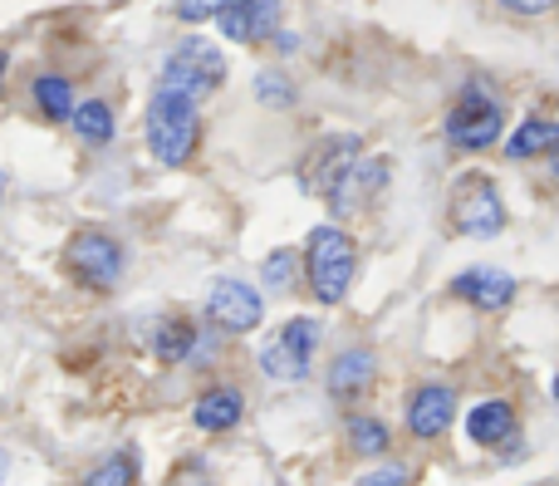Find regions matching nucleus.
I'll return each mask as SVG.
<instances>
[{
	"label": "nucleus",
	"mask_w": 559,
	"mask_h": 486,
	"mask_svg": "<svg viewBox=\"0 0 559 486\" xmlns=\"http://www.w3.org/2000/svg\"><path fill=\"white\" fill-rule=\"evenodd\" d=\"M202 143V118H197V98L157 88V98L147 104V147L163 157L167 167L187 163Z\"/></svg>",
	"instance_id": "obj_1"
},
{
	"label": "nucleus",
	"mask_w": 559,
	"mask_h": 486,
	"mask_svg": "<svg viewBox=\"0 0 559 486\" xmlns=\"http://www.w3.org/2000/svg\"><path fill=\"white\" fill-rule=\"evenodd\" d=\"M354 271H358V256H354V241L334 226H319L305 246V275H309V291H314L319 305H338L354 285Z\"/></svg>",
	"instance_id": "obj_2"
},
{
	"label": "nucleus",
	"mask_w": 559,
	"mask_h": 486,
	"mask_svg": "<svg viewBox=\"0 0 559 486\" xmlns=\"http://www.w3.org/2000/svg\"><path fill=\"white\" fill-rule=\"evenodd\" d=\"M222 79H226V59L216 55V45H206V39H182L163 64V88L187 94V98L216 94Z\"/></svg>",
	"instance_id": "obj_3"
},
{
	"label": "nucleus",
	"mask_w": 559,
	"mask_h": 486,
	"mask_svg": "<svg viewBox=\"0 0 559 486\" xmlns=\"http://www.w3.org/2000/svg\"><path fill=\"white\" fill-rule=\"evenodd\" d=\"M64 271L88 291H114L123 281V246L108 232H79L64 246Z\"/></svg>",
	"instance_id": "obj_4"
},
{
	"label": "nucleus",
	"mask_w": 559,
	"mask_h": 486,
	"mask_svg": "<svg viewBox=\"0 0 559 486\" xmlns=\"http://www.w3.org/2000/svg\"><path fill=\"white\" fill-rule=\"evenodd\" d=\"M452 226L466 236H496L506 226V206H501V192H496L491 177L481 173H466L456 177L452 187Z\"/></svg>",
	"instance_id": "obj_5"
},
{
	"label": "nucleus",
	"mask_w": 559,
	"mask_h": 486,
	"mask_svg": "<svg viewBox=\"0 0 559 486\" xmlns=\"http://www.w3.org/2000/svg\"><path fill=\"white\" fill-rule=\"evenodd\" d=\"M314 349H319V324L299 315V320L280 324V334L261 349V369L271 374V379L295 383V379H305V374H309V359H314Z\"/></svg>",
	"instance_id": "obj_6"
},
{
	"label": "nucleus",
	"mask_w": 559,
	"mask_h": 486,
	"mask_svg": "<svg viewBox=\"0 0 559 486\" xmlns=\"http://www.w3.org/2000/svg\"><path fill=\"white\" fill-rule=\"evenodd\" d=\"M501 104L486 94H476V88H466L462 98H456V108L447 114V138H452V147H462V153H481V147H491L496 138H501Z\"/></svg>",
	"instance_id": "obj_7"
},
{
	"label": "nucleus",
	"mask_w": 559,
	"mask_h": 486,
	"mask_svg": "<svg viewBox=\"0 0 559 486\" xmlns=\"http://www.w3.org/2000/svg\"><path fill=\"white\" fill-rule=\"evenodd\" d=\"M261 315H265L261 295L241 281H216L212 295H206V320L226 334H251L261 324Z\"/></svg>",
	"instance_id": "obj_8"
},
{
	"label": "nucleus",
	"mask_w": 559,
	"mask_h": 486,
	"mask_svg": "<svg viewBox=\"0 0 559 486\" xmlns=\"http://www.w3.org/2000/svg\"><path fill=\"white\" fill-rule=\"evenodd\" d=\"M456 418V393L447 383H423V389L407 399V432L423 442H437Z\"/></svg>",
	"instance_id": "obj_9"
},
{
	"label": "nucleus",
	"mask_w": 559,
	"mask_h": 486,
	"mask_svg": "<svg viewBox=\"0 0 559 486\" xmlns=\"http://www.w3.org/2000/svg\"><path fill=\"white\" fill-rule=\"evenodd\" d=\"M373 379H378L373 349L354 344V349H344V354L334 359V369H329V399L348 408V403H358L364 393H373Z\"/></svg>",
	"instance_id": "obj_10"
},
{
	"label": "nucleus",
	"mask_w": 559,
	"mask_h": 486,
	"mask_svg": "<svg viewBox=\"0 0 559 486\" xmlns=\"http://www.w3.org/2000/svg\"><path fill=\"white\" fill-rule=\"evenodd\" d=\"M466 432H472L476 448H515L521 442V418H515V408L506 399H486L472 408V418H466Z\"/></svg>",
	"instance_id": "obj_11"
},
{
	"label": "nucleus",
	"mask_w": 559,
	"mask_h": 486,
	"mask_svg": "<svg viewBox=\"0 0 559 486\" xmlns=\"http://www.w3.org/2000/svg\"><path fill=\"white\" fill-rule=\"evenodd\" d=\"M216 20H222V35H231V39H241V45H251V39L275 35L280 5H275V0H222Z\"/></svg>",
	"instance_id": "obj_12"
},
{
	"label": "nucleus",
	"mask_w": 559,
	"mask_h": 486,
	"mask_svg": "<svg viewBox=\"0 0 559 486\" xmlns=\"http://www.w3.org/2000/svg\"><path fill=\"white\" fill-rule=\"evenodd\" d=\"M452 295L466 305H476V310H506V305L515 300V281L506 271H491V265H476V271L456 275L452 281Z\"/></svg>",
	"instance_id": "obj_13"
},
{
	"label": "nucleus",
	"mask_w": 559,
	"mask_h": 486,
	"mask_svg": "<svg viewBox=\"0 0 559 486\" xmlns=\"http://www.w3.org/2000/svg\"><path fill=\"white\" fill-rule=\"evenodd\" d=\"M358 163V138H329V143H319V153L305 163V182L314 187L319 197H329L338 187V177L348 173V167Z\"/></svg>",
	"instance_id": "obj_14"
},
{
	"label": "nucleus",
	"mask_w": 559,
	"mask_h": 486,
	"mask_svg": "<svg viewBox=\"0 0 559 486\" xmlns=\"http://www.w3.org/2000/svg\"><path fill=\"white\" fill-rule=\"evenodd\" d=\"M241 413H246L241 389H231V383H222V389H206L202 399H197L192 423H197V428H202V432H231L236 423H241Z\"/></svg>",
	"instance_id": "obj_15"
},
{
	"label": "nucleus",
	"mask_w": 559,
	"mask_h": 486,
	"mask_svg": "<svg viewBox=\"0 0 559 486\" xmlns=\"http://www.w3.org/2000/svg\"><path fill=\"white\" fill-rule=\"evenodd\" d=\"M153 349H157V359L163 364H187L192 359V349H197V330H192V320H163L157 324V334H153Z\"/></svg>",
	"instance_id": "obj_16"
},
{
	"label": "nucleus",
	"mask_w": 559,
	"mask_h": 486,
	"mask_svg": "<svg viewBox=\"0 0 559 486\" xmlns=\"http://www.w3.org/2000/svg\"><path fill=\"white\" fill-rule=\"evenodd\" d=\"M555 147H559V123H550V118H531V123H521L511 133L506 153L511 157H540V153H555Z\"/></svg>",
	"instance_id": "obj_17"
},
{
	"label": "nucleus",
	"mask_w": 559,
	"mask_h": 486,
	"mask_svg": "<svg viewBox=\"0 0 559 486\" xmlns=\"http://www.w3.org/2000/svg\"><path fill=\"white\" fill-rule=\"evenodd\" d=\"M35 104L45 118H69L74 114V88H69V79L59 74H39L35 79Z\"/></svg>",
	"instance_id": "obj_18"
},
{
	"label": "nucleus",
	"mask_w": 559,
	"mask_h": 486,
	"mask_svg": "<svg viewBox=\"0 0 559 486\" xmlns=\"http://www.w3.org/2000/svg\"><path fill=\"white\" fill-rule=\"evenodd\" d=\"M388 442H393V432L378 418H364V413L348 418V448H354L358 458H378V452H388Z\"/></svg>",
	"instance_id": "obj_19"
},
{
	"label": "nucleus",
	"mask_w": 559,
	"mask_h": 486,
	"mask_svg": "<svg viewBox=\"0 0 559 486\" xmlns=\"http://www.w3.org/2000/svg\"><path fill=\"white\" fill-rule=\"evenodd\" d=\"M84 486H138V458L133 452H114L84 477Z\"/></svg>",
	"instance_id": "obj_20"
},
{
	"label": "nucleus",
	"mask_w": 559,
	"mask_h": 486,
	"mask_svg": "<svg viewBox=\"0 0 559 486\" xmlns=\"http://www.w3.org/2000/svg\"><path fill=\"white\" fill-rule=\"evenodd\" d=\"M74 128H79V138H84V143H108V138H114V114H108V104H79L74 114Z\"/></svg>",
	"instance_id": "obj_21"
},
{
	"label": "nucleus",
	"mask_w": 559,
	"mask_h": 486,
	"mask_svg": "<svg viewBox=\"0 0 559 486\" xmlns=\"http://www.w3.org/2000/svg\"><path fill=\"white\" fill-rule=\"evenodd\" d=\"M413 482H417V467H407V462H388V467L364 472L354 486H413Z\"/></svg>",
	"instance_id": "obj_22"
},
{
	"label": "nucleus",
	"mask_w": 559,
	"mask_h": 486,
	"mask_svg": "<svg viewBox=\"0 0 559 486\" xmlns=\"http://www.w3.org/2000/svg\"><path fill=\"white\" fill-rule=\"evenodd\" d=\"M295 251H275L271 261H265V285H271V291H285L289 285V271H295Z\"/></svg>",
	"instance_id": "obj_23"
},
{
	"label": "nucleus",
	"mask_w": 559,
	"mask_h": 486,
	"mask_svg": "<svg viewBox=\"0 0 559 486\" xmlns=\"http://www.w3.org/2000/svg\"><path fill=\"white\" fill-rule=\"evenodd\" d=\"M216 10H222V0H177V15L187 20V25H202V20H212Z\"/></svg>",
	"instance_id": "obj_24"
},
{
	"label": "nucleus",
	"mask_w": 559,
	"mask_h": 486,
	"mask_svg": "<svg viewBox=\"0 0 559 486\" xmlns=\"http://www.w3.org/2000/svg\"><path fill=\"white\" fill-rule=\"evenodd\" d=\"M511 10H521V15H545V10H555L559 0H506Z\"/></svg>",
	"instance_id": "obj_25"
},
{
	"label": "nucleus",
	"mask_w": 559,
	"mask_h": 486,
	"mask_svg": "<svg viewBox=\"0 0 559 486\" xmlns=\"http://www.w3.org/2000/svg\"><path fill=\"white\" fill-rule=\"evenodd\" d=\"M261 98H271V104H285L289 94H285V88L275 84V79H261Z\"/></svg>",
	"instance_id": "obj_26"
},
{
	"label": "nucleus",
	"mask_w": 559,
	"mask_h": 486,
	"mask_svg": "<svg viewBox=\"0 0 559 486\" xmlns=\"http://www.w3.org/2000/svg\"><path fill=\"white\" fill-rule=\"evenodd\" d=\"M0 88H5V55H0Z\"/></svg>",
	"instance_id": "obj_27"
},
{
	"label": "nucleus",
	"mask_w": 559,
	"mask_h": 486,
	"mask_svg": "<svg viewBox=\"0 0 559 486\" xmlns=\"http://www.w3.org/2000/svg\"><path fill=\"white\" fill-rule=\"evenodd\" d=\"M555 399H559V379H555Z\"/></svg>",
	"instance_id": "obj_28"
},
{
	"label": "nucleus",
	"mask_w": 559,
	"mask_h": 486,
	"mask_svg": "<svg viewBox=\"0 0 559 486\" xmlns=\"http://www.w3.org/2000/svg\"><path fill=\"white\" fill-rule=\"evenodd\" d=\"M0 467H5V452H0Z\"/></svg>",
	"instance_id": "obj_29"
}]
</instances>
